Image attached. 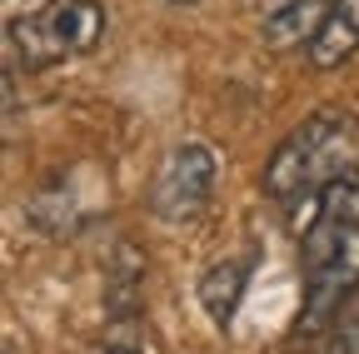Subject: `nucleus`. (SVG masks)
Returning a JSON list of instances; mask_svg holds the SVG:
<instances>
[{
    "instance_id": "nucleus-3",
    "label": "nucleus",
    "mask_w": 359,
    "mask_h": 354,
    "mask_svg": "<svg viewBox=\"0 0 359 354\" xmlns=\"http://www.w3.org/2000/svg\"><path fill=\"white\" fill-rule=\"evenodd\" d=\"M105 35V6L100 0H45V6L15 15L6 25L11 65L45 70L75 55H90Z\"/></svg>"
},
{
    "instance_id": "nucleus-10",
    "label": "nucleus",
    "mask_w": 359,
    "mask_h": 354,
    "mask_svg": "<svg viewBox=\"0 0 359 354\" xmlns=\"http://www.w3.org/2000/svg\"><path fill=\"white\" fill-rule=\"evenodd\" d=\"M170 6H195V0H170Z\"/></svg>"
},
{
    "instance_id": "nucleus-9",
    "label": "nucleus",
    "mask_w": 359,
    "mask_h": 354,
    "mask_svg": "<svg viewBox=\"0 0 359 354\" xmlns=\"http://www.w3.org/2000/svg\"><path fill=\"white\" fill-rule=\"evenodd\" d=\"M105 354H135V349H105Z\"/></svg>"
},
{
    "instance_id": "nucleus-2",
    "label": "nucleus",
    "mask_w": 359,
    "mask_h": 354,
    "mask_svg": "<svg viewBox=\"0 0 359 354\" xmlns=\"http://www.w3.org/2000/svg\"><path fill=\"white\" fill-rule=\"evenodd\" d=\"M359 155V125L344 110H314L280 140V150L264 165V195L280 205L320 200L339 175H349Z\"/></svg>"
},
{
    "instance_id": "nucleus-7",
    "label": "nucleus",
    "mask_w": 359,
    "mask_h": 354,
    "mask_svg": "<svg viewBox=\"0 0 359 354\" xmlns=\"http://www.w3.org/2000/svg\"><path fill=\"white\" fill-rule=\"evenodd\" d=\"M325 15H330L325 0H290V6H280L275 15H264L259 35H264L269 50H294V46H304V40L320 35Z\"/></svg>"
},
{
    "instance_id": "nucleus-1",
    "label": "nucleus",
    "mask_w": 359,
    "mask_h": 354,
    "mask_svg": "<svg viewBox=\"0 0 359 354\" xmlns=\"http://www.w3.org/2000/svg\"><path fill=\"white\" fill-rule=\"evenodd\" d=\"M314 219L304 225L299 270H304V325H320L349 304L359 290V180H339L309 205Z\"/></svg>"
},
{
    "instance_id": "nucleus-5",
    "label": "nucleus",
    "mask_w": 359,
    "mask_h": 354,
    "mask_svg": "<svg viewBox=\"0 0 359 354\" xmlns=\"http://www.w3.org/2000/svg\"><path fill=\"white\" fill-rule=\"evenodd\" d=\"M354 50H359V0H330L320 35L309 40V65L334 70V65L354 60Z\"/></svg>"
},
{
    "instance_id": "nucleus-4",
    "label": "nucleus",
    "mask_w": 359,
    "mask_h": 354,
    "mask_svg": "<svg viewBox=\"0 0 359 354\" xmlns=\"http://www.w3.org/2000/svg\"><path fill=\"white\" fill-rule=\"evenodd\" d=\"M215 175H219V160L210 145L200 140H180L160 170H155V185H150V210L165 225H190V219L205 215L210 195H215Z\"/></svg>"
},
{
    "instance_id": "nucleus-8",
    "label": "nucleus",
    "mask_w": 359,
    "mask_h": 354,
    "mask_svg": "<svg viewBox=\"0 0 359 354\" xmlns=\"http://www.w3.org/2000/svg\"><path fill=\"white\" fill-rule=\"evenodd\" d=\"M325 354H359V304L339 320V329H334V339H330Z\"/></svg>"
},
{
    "instance_id": "nucleus-6",
    "label": "nucleus",
    "mask_w": 359,
    "mask_h": 354,
    "mask_svg": "<svg viewBox=\"0 0 359 354\" xmlns=\"http://www.w3.org/2000/svg\"><path fill=\"white\" fill-rule=\"evenodd\" d=\"M250 270H255V259L250 254H235V259H219L215 270L200 280V304H205V315L219 329L235 320V309L245 299V285H250Z\"/></svg>"
}]
</instances>
